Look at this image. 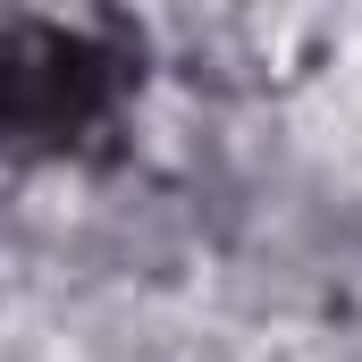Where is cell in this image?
<instances>
[{
  "mask_svg": "<svg viewBox=\"0 0 362 362\" xmlns=\"http://www.w3.org/2000/svg\"><path fill=\"white\" fill-rule=\"evenodd\" d=\"M0 85H8V135L25 152H42V144L85 135L93 118L110 110L118 68H110V51L93 34H76V25L17 17L8 42H0Z\"/></svg>",
  "mask_w": 362,
  "mask_h": 362,
  "instance_id": "6da1fadb",
  "label": "cell"
}]
</instances>
